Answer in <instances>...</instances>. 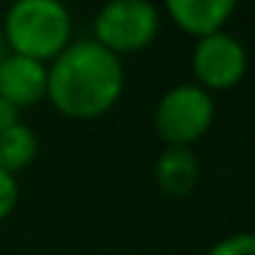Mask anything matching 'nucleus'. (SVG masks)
Masks as SVG:
<instances>
[{
	"label": "nucleus",
	"mask_w": 255,
	"mask_h": 255,
	"mask_svg": "<svg viewBox=\"0 0 255 255\" xmlns=\"http://www.w3.org/2000/svg\"><path fill=\"white\" fill-rule=\"evenodd\" d=\"M127 74L118 55L94 39L72 41L47 63V99L72 121L102 118L121 102Z\"/></svg>",
	"instance_id": "f257e3e1"
},
{
	"label": "nucleus",
	"mask_w": 255,
	"mask_h": 255,
	"mask_svg": "<svg viewBox=\"0 0 255 255\" xmlns=\"http://www.w3.org/2000/svg\"><path fill=\"white\" fill-rule=\"evenodd\" d=\"M72 11L63 0H14L0 36L8 52L50 63L72 44Z\"/></svg>",
	"instance_id": "f03ea898"
},
{
	"label": "nucleus",
	"mask_w": 255,
	"mask_h": 255,
	"mask_svg": "<svg viewBox=\"0 0 255 255\" xmlns=\"http://www.w3.org/2000/svg\"><path fill=\"white\" fill-rule=\"evenodd\" d=\"M214 118L217 105L209 91L195 83H178L162 94L154 110V129L165 145L192 148L209 134Z\"/></svg>",
	"instance_id": "7ed1b4c3"
},
{
	"label": "nucleus",
	"mask_w": 255,
	"mask_h": 255,
	"mask_svg": "<svg viewBox=\"0 0 255 255\" xmlns=\"http://www.w3.org/2000/svg\"><path fill=\"white\" fill-rule=\"evenodd\" d=\"M159 36V11L151 0H107L94 17L91 39L113 55H132Z\"/></svg>",
	"instance_id": "20e7f679"
},
{
	"label": "nucleus",
	"mask_w": 255,
	"mask_h": 255,
	"mask_svg": "<svg viewBox=\"0 0 255 255\" xmlns=\"http://www.w3.org/2000/svg\"><path fill=\"white\" fill-rule=\"evenodd\" d=\"M247 47L236 36L217 30V33L200 36L192 47V77L195 85L214 91H231L247 77Z\"/></svg>",
	"instance_id": "39448f33"
},
{
	"label": "nucleus",
	"mask_w": 255,
	"mask_h": 255,
	"mask_svg": "<svg viewBox=\"0 0 255 255\" xmlns=\"http://www.w3.org/2000/svg\"><path fill=\"white\" fill-rule=\"evenodd\" d=\"M0 96L17 110L47 99V63L6 52L0 58Z\"/></svg>",
	"instance_id": "423d86ee"
},
{
	"label": "nucleus",
	"mask_w": 255,
	"mask_h": 255,
	"mask_svg": "<svg viewBox=\"0 0 255 255\" xmlns=\"http://www.w3.org/2000/svg\"><path fill=\"white\" fill-rule=\"evenodd\" d=\"M162 6L176 28L200 39V36L225 30L239 0H162Z\"/></svg>",
	"instance_id": "0eeeda50"
},
{
	"label": "nucleus",
	"mask_w": 255,
	"mask_h": 255,
	"mask_svg": "<svg viewBox=\"0 0 255 255\" xmlns=\"http://www.w3.org/2000/svg\"><path fill=\"white\" fill-rule=\"evenodd\" d=\"M154 181L167 198H187L200 181L198 154L184 145H165L154 162Z\"/></svg>",
	"instance_id": "6e6552de"
},
{
	"label": "nucleus",
	"mask_w": 255,
	"mask_h": 255,
	"mask_svg": "<svg viewBox=\"0 0 255 255\" xmlns=\"http://www.w3.org/2000/svg\"><path fill=\"white\" fill-rule=\"evenodd\" d=\"M36 156H39V137L28 124H17L0 132V170L19 176L33 165Z\"/></svg>",
	"instance_id": "1a4fd4ad"
},
{
	"label": "nucleus",
	"mask_w": 255,
	"mask_h": 255,
	"mask_svg": "<svg viewBox=\"0 0 255 255\" xmlns=\"http://www.w3.org/2000/svg\"><path fill=\"white\" fill-rule=\"evenodd\" d=\"M206 255H255V231H242L222 236L214 242Z\"/></svg>",
	"instance_id": "9d476101"
},
{
	"label": "nucleus",
	"mask_w": 255,
	"mask_h": 255,
	"mask_svg": "<svg viewBox=\"0 0 255 255\" xmlns=\"http://www.w3.org/2000/svg\"><path fill=\"white\" fill-rule=\"evenodd\" d=\"M19 203V181L17 176L0 170V222H6Z\"/></svg>",
	"instance_id": "9b49d317"
},
{
	"label": "nucleus",
	"mask_w": 255,
	"mask_h": 255,
	"mask_svg": "<svg viewBox=\"0 0 255 255\" xmlns=\"http://www.w3.org/2000/svg\"><path fill=\"white\" fill-rule=\"evenodd\" d=\"M19 113L22 110H17L11 102H6L3 96H0V132H6V129L22 124V116H19Z\"/></svg>",
	"instance_id": "f8f14e48"
}]
</instances>
